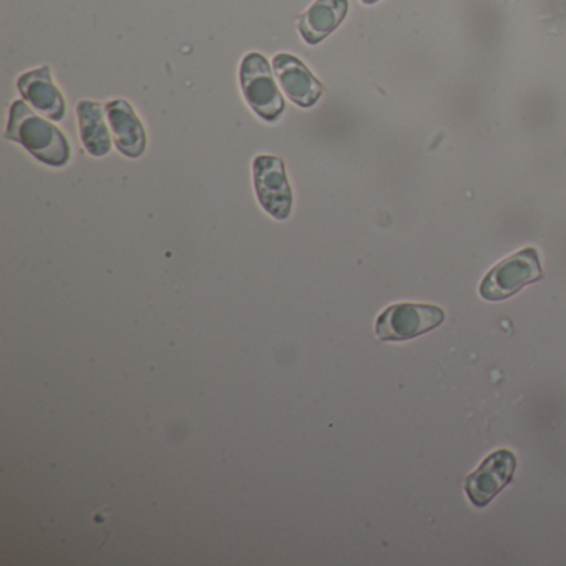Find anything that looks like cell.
Wrapping results in <instances>:
<instances>
[{
    "mask_svg": "<svg viewBox=\"0 0 566 566\" xmlns=\"http://www.w3.org/2000/svg\"><path fill=\"white\" fill-rule=\"evenodd\" d=\"M364 6H376L377 2H380V0H360Z\"/></svg>",
    "mask_w": 566,
    "mask_h": 566,
    "instance_id": "cell-12",
    "label": "cell"
},
{
    "mask_svg": "<svg viewBox=\"0 0 566 566\" xmlns=\"http://www.w3.org/2000/svg\"><path fill=\"white\" fill-rule=\"evenodd\" d=\"M542 276L538 253L533 248H526L489 271L480 284V296L486 301L506 300L518 293L526 284L542 280Z\"/></svg>",
    "mask_w": 566,
    "mask_h": 566,
    "instance_id": "cell-4",
    "label": "cell"
},
{
    "mask_svg": "<svg viewBox=\"0 0 566 566\" xmlns=\"http://www.w3.org/2000/svg\"><path fill=\"white\" fill-rule=\"evenodd\" d=\"M108 125L118 151L128 158H138L147 148V134L140 118L127 101H112L105 105Z\"/></svg>",
    "mask_w": 566,
    "mask_h": 566,
    "instance_id": "cell-10",
    "label": "cell"
},
{
    "mask_svg": "<svg viewBox=\"0 0 566 566\" xmlns=\"http://www.w3.org/2000/svg\"><path fill=\"white\" fill-rule=\"evenodd\" d=\"M516 457L510 450L490 453L465 480V492L475 506H486L515 475Z\"/></svg>",
    "mask_w": 566,
    "mask_h": 566,
    "instance_id": "cell-6",
    "label": "cell"
},
{
    "mask_svg": "<svg viewBox=\"0 0 566 566\" xmlns=\"http://www.w3.org/2000/svg\"><path fill=\"white\" fill-rule=\"evenodd\" d=\"M240 82L244 101L261 120L274 124L283 115V95L274 82L270 62L260 52L244 55L241 61Z\"/></svg>",
    "mask_w": 566,
    "mask_h": 566,
    "instance_id": "cell-2",
    "label": "cell"
},
{
    "mask_svg": "<svg viewBox=\"0 0 566 566\" xmlns=\"http://www.w3.org/2000/svg\"><path fill=\"white\" fill-rule=\"evenodd\" d=\"M273 69L286 97L301 108H311L319 102L324 87L303 61L291 54H276Z\"/></svg>",
    "mask_w": 566,
    "mask_h": 566,
    "instance_id": "cell-7",
    "label": "cell"
},
{
    "mask_svg": "<svg viewBox=\"0 0 566 566\" xmlns=\"http://www.w3.org/2000/svg\"><path fill=\"white\" fill-rule=\"evenodd\" d=\"M105 117L107 112L98 102L82 101L77 105L78 130H81L85 150L92 157H104L111 151L112 137Z\"/></svg>",
    "mask_w": 566,
    "mask_h": 566,
    "instance_id": "cell-11",
    "label": "cell"
},
{
    "mask_svg": "<svg viewBox=\"0 0 566 566\" xmlns=\"http://www.w3.org/2000/svg\"><path fill=\"white\" fill-rule=\"evenodd\" d=\"M443 319L446 313L432 304H392L377 317L376 336L380 340L400 343L436 329Z\"/></svg>",
    "mask_w": 566,
    "mask_h": 566,
    "instance_id": "cell-3",
    "label": "cell"
},
{
    "mask_svg": "<svg viewBox=\"0 0 566 566\" xmlns=\"http://www.w3.org/2000/svg\"><path fill=\"white\" fill-rule=\"evenodd\" d=\"M18 88L22 97L45 117L54 122L64 120L65 101L57 85L52 81L51 67L34 69L19 77Z\"/></svg>",
    "mask_w": 566,
    "mask_h": 566,
    "instance_id": "cell-8",
    "label": "cell"
},
{
    "mask_svg": "<svg viewBox=\"0 0 566 566\" xmlns=\"http://www.w3.org/2000/svg\"><path fill=\"white\" fill-rule=\"evenodd\" d=\"M6 140L18 142L49 167L61 168L71 161V144L65 135L22 101L12 104Z\"/></svg>",
    "mask_w": 566,
    "mask_h": 566,
    "instance_id": "cell-1",
    "label": "cell"
},
{
    "mask_svg": "<svg viewBox=\"0 0 566 566\" xmlns=\"http://www.w3.org/2000/svg\"><path fill=\"white\" fill-rule=\"evenodd\" d=\"M254 190L261 208L274 220H286L293 211V190L287 181L284 161L260 155L253 161Z\"/></svg>",
    "mask_w": 566,
    "mask_h": 566,
    "instance_id": "cell-5",
    "label": "cell"
},
{
    "mask_svg": "<svg viewBox=\"0 0 566 566\" xmlns=\"http://www.w3.org/2000/svg\"><path fill=\"white\" fill-rule=\"evenodd\" d=\"M349 12V0H314L296 19V29L307 45H317L337 31Z\"/></svg>",
    "mask_w": 566,
    "mask_h": 566,
    "instance_id": "cell-9",
    "label": "cell"
}]
</instances>
